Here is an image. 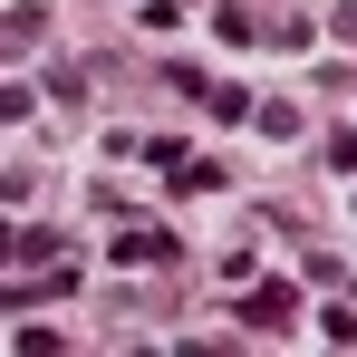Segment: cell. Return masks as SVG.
<instances>
[{
  "label": "cell",
  "mask_w": 357,
  "mask_h": 357,
  "mask_svg": "<svg viewBox=\"0 0 357 357\" xmlns=\"http://www.w3.org/2000/svg\"><path fill=\"white\" fill-rule=\"evenodd\" d=\"M290 309H299V290H290V280H271V290H251V299H241V328H280Z\"/></svg>",
  "instance_id": "1"
},
{
  "label": "cell",
  "mask_w": 357,
  "mask_h": 357,
  "mask_svg": "<svg viewBox=\"0 0 357 357\" xmlns=\"http://www.w3.org/2000/svg\"><path fill=\"white\" fill-rule=\"evenodd\" d=\"M165 261H174L165 232H116V271H165Z\"/></svg>",
  "instance_id": "2"
},
{
  "label": "cell",
  "mask_w": 357,
  "mask_h": 357,
  "mask_svg": "<svg viewBox=\"0 0 357 357\" xmlns=\"http://www.w3.org/2000/svg\"><path fill=\"white\" fill-rule=\"evenodd\" d=\"M203 107H213L222 126H241V116H251V97H241V87H203Z\"/></svg>",
  "instance_id": "3"
}]
</instances>
